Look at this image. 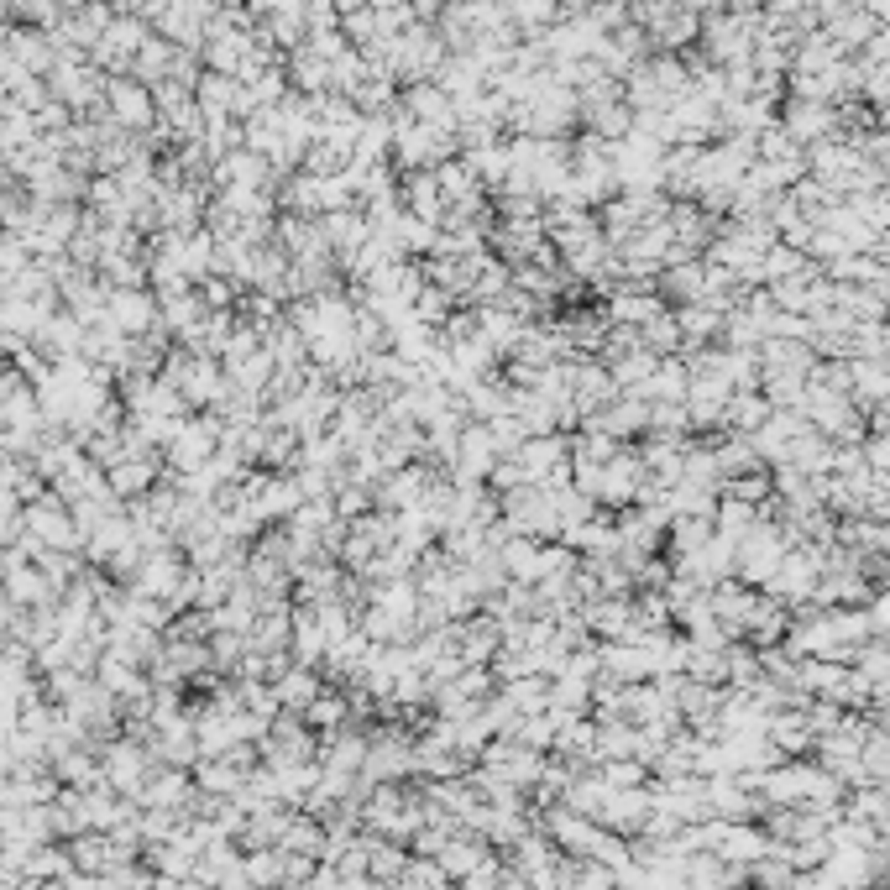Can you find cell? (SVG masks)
Masks as SVG:
<instances>
[{
  "instance_id": "obj_2",
  "label": "cell",
  "mask_w": 890,
  "mask_h": 890,
  "mask_svg": "<svg viewBox=\"0 0 890 890\" xmlns=\"http://www.w3.org/2000/svg\"><path fill=\"white\" fill-rule=\"evenodd\" d=\"M398 886L403 890H445V870L441 864H403Z\"/></svg>"
},
{
  "instance_id": "obj_1",
  "label": "cell",
  "mask_w": 890,
  "mask_h": 890,
  "mask_svg": "<svg viewBox=\"0 0 890 890\" xmlns=\"http://www.w3.org/2000/svg\"><path fill=\"white\" fill-rule=\"evenodd\" d=\"M450 466H456V482H482V477L498 466V435H493L488 425H466L461 441H456Z\"/></svg>"
}]
</instances>
